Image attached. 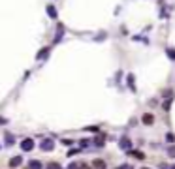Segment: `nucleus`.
<instances>
[{"label": "nucleus", "mask_w": 175, "mask_h": 169, "mask_svg": "<svg viewBox=\"0 0 175 169\" xmlns=\"http://www.w3.org/2000/svg\"><path fill=\"white\" fill-rule=\"evenodd\" d=\"M143 122L151 124V122H153V117H151V115H145V117H143Z\"/></svg>", "instance_id": "f257e3e1"}]
</instances>
